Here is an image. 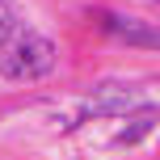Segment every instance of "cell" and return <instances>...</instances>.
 Listing matches in <instances>:
<instances>
[{
    "instance_id": "1",
    "label": "cell",
    "mask_w": 160,
    "mask_h": 160,
    "mask_svg": "<svg viewBox=\"0 0 160 160\" xmlns=\"http://www.w3.org/2000/svg\"><path fill=\"white\" fill-rule=\"evenodd\" d=\"M55 68V42L34 30H13L0 47V72L8 80H42Z\"/></svg>"
},
{
    "instance_id": "2",
    "label": "cell",
    "mask_w": 160,
    "mask_h": 160,
    "mask_svg": "<svg viewBox=\"0 0 160 160\" xmlns=\"http://www.w3.org/2000/svg\"><path fill=\"white\" fill-rule=\"evenodd\" d=\"M131 105H135V97H131L127 88H97L93 101L80 110V118H93V114H122V110H131Z\"/></svg>"
},
{
    "instance_id": "3",
    "label": "cell",
    "mask_w": 160,
    "mask_h": 160,
    "mask_svg": "<svg viewBox=\"0 0 160 160\" xmlns=\"http://www.w3.org/2000/svg\"><path fill=\"white\" fill-rule=\"evenodd\" d=\"M110 30L122 34L127 42H135V47H160V30H143L135 21H110Z\"/></svg>"
},
{
    "instance_id": "4",
    "label": "cell",
    "mask_w": 160,
    "mask_h": 160,
    "mask_svg": "<svg viewBox=\"0 0 160 160\" xmlns=\"http://www.w3.org/2000/svg\"><path fill=\"white\" fill-rule=\"evenodd\" d=\"M156 118H160L156 110L139 114V118H135V122H131V127H127V131H122V135H118V143H122V148H127V143H139V139H143L148 131H152V122H156Z\"/></svg>"
},
{
    "instance_id": "5",
    "label": "cell",
    "mask_w": 160,
    "mask_h": 160,
    "mask_svg": "<svg viewBox=\"0 0 160 160\" xmlns=\"http://www.w3.org/2000/svg\"><path fill=\"white\" fill-rule=\"evenodd\" d=\"M13 30H17V21H13V8H8L4 0H0V47L8 42V34H13Z\"/></svg>"
}]
</instances>
